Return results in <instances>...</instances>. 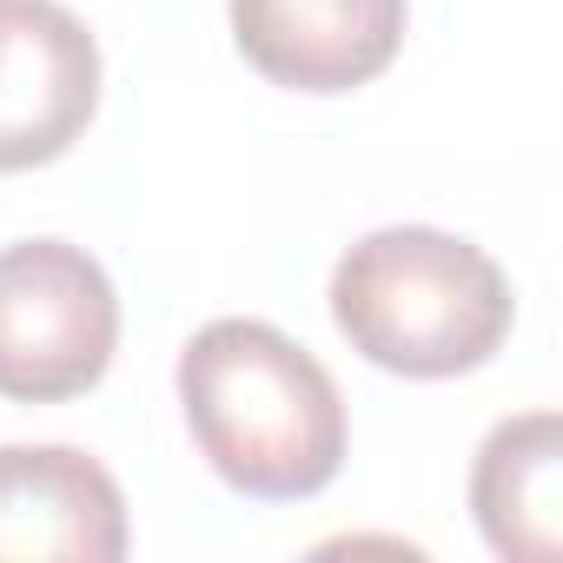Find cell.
<instances>
[{"label": "cell", "instance_id": "obj_1", "mask_svg": "<svg viewBox=\"0 0 563 563\" xmlns=\"http://www.w3.org/2000/svg\"><path fill=\"white\" fill-rule=\"evenodd\" d=\"M179 405L206 464L252 497H312L345 457L332 372L265 319H212L179 352Z\"/></svg>", "mask_w": 563, "mask_h": 563}, {"label": "cell", "instance_id": "obj_2", "mask_svg": "<svg viewBox=\"0 0 563 563\" xmlns=\"http://www.w3.org/2000/svg\"><path fill=\"white\" fill-rule=\"evenodd\" d=\"M332 319L385 372L457 378L504 345L510 278L457 232L385 225L332 265Z\"/></svg>", "mask_w": 563, "mask_h": 563}, {"label": "cell", "instance_id": "obj_3", "mask_svg": "<svg viewBox=\"0 0 563 563\" xmlns=\"http://www.w3.org/2000/svg\"><path fill=\"white\" fill-rule=\"evenodd\" d=\"M120 339V299L93 252L67 239L0 245V391L74 398L87 391Z\"/></svg>", "mask_w": 563, "mask_h": 563}, {"label": "cell", "instance_id": "obj_4", "mask_svg": "<svg viewBox=\"0 0 563 563\" xmlns=\"http://www.w3.org/2000/svg\"><path fill=\"white\" fill-rule=\"evenodd\" d=\"M100 100V41L60 0H0V173L60 159Z\"/></svg>", "mask_w": 563, "mask_h": 563}, {"label": "cell", "instance_id": "obj_5", "mask_svg": "<svg viewBox=\"0 0 563 563\" xmlns=\"http://www.w3.org/2000/svg\"><path fill=\"white\" fill-rule=\"evenodd\" d=\"M126 497L74 444H0V563H113Z\"/></svg>", "mask_w": 563, "mask_h": 563}, {"label": "cell", "instance_id": "obj_6", "mask_svg": "<svg viewBox=\"0 0 563 563\" xmlns=\"http://www.w3.org/2000/svg\"><path fill=\"white\" fill-rule=\"evenodd\" d=\"M232 34L265 80L345 93L398 54L405 0H232Z\"/></svg>", "mask_w": 563, "mask_h": 563}, {"label": "cell", "instance_id": "obj_7", "mask_svg": "<svg viewBox=\"0 0 563 563\" xmlns=\"http://www.w3.org/2000/svg\"><path fill=\"white\" fill-rule=\"evenodd\" d=\"M471 504L497 556L556 563L563 550V418L556 411L504 418L477 451Z\"/></svg>", "mask_w": 563, "mask_h": 563}]
</instances>
